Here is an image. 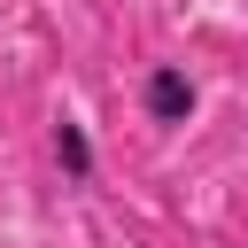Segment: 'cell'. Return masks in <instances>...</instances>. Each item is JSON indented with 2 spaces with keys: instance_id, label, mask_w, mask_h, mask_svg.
Masks as SVG:
<instances>
[{
  "instance_id": "6da1fadb",
  "label": "cell",
  "mask_w": 248,
  "mask_h": 248,
  "mask_svg": "<svg viewBox=\"0 0 248 248\" xmlns=\"http://www.w3.org/2000/svg\"><path fill=\"white\" fill-rule=\"evenodd\" d=\"M194 116H202V78L186 62H170V54L147 62L140 70V124L147 132H186Z\"/></svg>"
},
{
  "instance_id": "7a4b0ae2",
  "label": "cell",
  "mask_w": 248,
  "mask_h": 248,
  "mask_svg": "<svg viewBox=\"0 0 248 248\" xmlns=\"http://www.w3.org/2000/svg\"><path fill=\"white\" fill-rule=\"evenodd\" d=\"M46 163L62 170V186H93V178H101V140H93V124H85L78 108H62V116L46 124Z\"/></svg>"
}]
</instances>
